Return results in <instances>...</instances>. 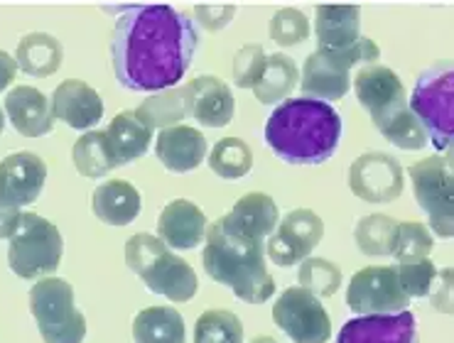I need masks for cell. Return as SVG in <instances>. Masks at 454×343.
<instances>
[{
    "label": "cell",
    "instance_id": "cell-38",
    "mask_svg": "<svg viewBox=\"0 0 454 343\" xmlns=\"http://www.w3.org/2000/svg\"><path fill=\"white\" fill-rule=\"evenodd\" d=\"M398 272V282H401L403 292L411 297V300H423L433 292V285L437 280V268L430 258L415 262H398L395 265Z\"/></svg>",
    "mask_w": 454,
    "mask_h": 343
},
{
    "label": "cell",
    "instance_id": "cell-43",
    "mask_svg": "<svg viewBox=\"0 0 454 343\" xmlns=\"http://www.w3.org/2000/svg\"><path fill=\"white\" fill-rule=\"evenodd\" d=\"M15 74H18V62L12 59L11 54L0 52V91H5L11 86Z\"/></svg>",
    "mask_w": 454,
    "mask_h": 343
},
{
    "label": "cell",
    "instance_id": "cell-30",
    "mask_svg": "<svg viewBox=\"0 0 454 343\" xmlns=\"http://www.w3.org/2000/svg\"><path fill=\"white\" fill-rule=\"evenodd\" d=\"M72 160L76 172L86 179L106 177L111 169L118 167L106 140V130H89L79 137L72 147Z\"/></svg>",
    "mask_w": 454,
    "mask_h": 343
},
{
    "label": "cell",
    "instance_id": "cell-17",
    "mask_svg": "<svg viewBox=\"0 0 454 343\" xmlns=\"http://www.w3.org/2000/svg\"><path fill=\"white\" fill-rule=\"evenodd\" d=\"M52 115L74 130H91L104 118V101L96 89L79 79H67L52 94Z\"/></svg>",
    "mask_w": 454,
    "mask_h": 343
},
{
    "label": "cell",
    "instance_id": "cell-45",
    "mask_svg": "<svg viewBox=\"0 0 454 343\" xmlns=\"http://www.w3.org/2000/svg\"><path fill=\"white\" fill-rule=\"evenodd\" d=\"M3 128H5V111L0 108V133H3Z\"/></svg>",
    "mask_w": 454,
    "mask_h": 343
},
{
    "label": "cell",
    "instance_id": "cell-13",
    "mask_svg": "<svg viewBox=\"0 0 454 343\" xmlns=\"http://www.w3.org/2000/svg\"><path fill=\"white\" fill-rule=\"evenodd\" d=\"M348 189L369 204H391L403 194V167L388 152H366L348 167Z\"/></svg>",
    "mask_w": 454,
    "mask_h": 343
},
{
    "label": "cell",
    "instance_id": "cell-24",
    "mask_svg": "<svg viewBox=\"0 0 454 343\" xmlns=\"http://www.w3.org/2000/svg\"><path fill=\"white\" fill-rule=\"evenodd\" d=\"M315 35L322 50H344L361 37L359 5L327 3L315 15Z\"/></svg>",
    "mask_w": 454,
    "mask_h": 343
},
{
    "label": "cell",
    "instance_id": "cell-7",
    "mask_svg": "<svg viewBox=\"0 0 454 343\" xmlns=\"http://www.w3.org/2000/svg\"><path fill=\"white\" fill-rule=\"evenodd\" d=\"M64 255V240L52 221L37 214H22L11 236L8 262L20 280H43L52 275Z\"/></svg>",
    "mask_w": 454,
    "mask_h": 343
},
{
    "label": "cell",
    "instance_id": "cell-27",
    "mask_svg": "<svg viewBox=\"0 0 454 343\" xmlns=\"http://www.w3.org/2000/svg\"><path fill=\"white\" fill-rule=\"evenodd\" d=\"M187 329L175 307H148L133 319L136 343H184Z\"/></svg>",
    "mask_w": 454,
    "mask_h": 343
},
{
    "label": "cell",
    "instance_id": "cell-4",
    "mask_svg": "<svg viewBox=\"0 0 454 343\" xmlns=\"http://www.w3.org/2000/svg\"><path fill=\"white\" fill-rule=\"evenodd\" d=\"M126 265L153 294H162L169 302H190L200 292V280L190 262L182 261L153 233H136L128 238Z\"/></svg>",
    "mask_w": 454,
    "mask_h": 343
},
{
    "label": "cell",
    "instance_id": "cell-40",
    "mask_svg": "<svg viewBox=\"0 0 454 343\" xmlns=\"http://www.w3.org/2000/svg\"><path fill=\"white\" fill-rule=\"evenodd\" d=\"M194 15L204 30L222 32L236 15V5L231 3H200L194 5Z\"/></svg>",
    "mask_w": 454,
    "mask_h": 343
},
{
    "label": "cell",
    "instance_id": "cell-31",
    "mask_svg": "<svg viewBox=\"0 0 454 343\" xmlns=\"http://www.w3.org/2000/svg\"><path fill=\"white\" fill-rule=\"evenodd\" d=\"M209 167L216 177L243 179L254 169V152L241 137H223L209 150Z\"/></svg>",
    "mask_w": 454,
    "mask_h": 343
},
{
    "label": "cell",
    "instance_id": "cell-5",
    "mask_svg": "<svg viewBox=\"0 0 454 343\" xmlns=\"http://www.w3.org/2000/svg\"><path fill=\"white\" fill-rule=\"evenodd\" d=\"M380 57L379 44L369 37H359L344 50H322L309 54L302 66L300 89L312 101H341L351 91V69L356 64H376Z\"/></svg>",
    "mask_w": 454,
    "mask_h": 343
},
{
    "label": "cell",
    "instance_id": "cell-44",
    "mask_svg": "<svg viewBox=\"0 0 454 343\" xmlns=\"http://www.w3.org/2000/svg\"><path fill=\"white\" fill-rule=\"evenodd\" d=\"M251 343H278L275 339H270V336H258V339H254Z\"/></svg>",
    "mask_w": 454,
    "mask_h": 343
},
{
    "label": "cell",
    "instance_id": "cell-41",
    "mask_svg": "<svg viewBox=\"0 0 454 343\" xmlns=\"http://www.w3.org/2000/svg\"><path fill=\"white\" fill-rule=\"evenodd\" d=\"M427 297H430V302L437 312L452 314V268H444V270L437 272L433 292Z\"/></svg>",
    "mask_w": 454,
    "mask_h": 343
},
{
    "label": "cell",
    "instance_id": "cell-9",
    "mask_svg": "<svg viewBox=\"0 0 454 343\" xmlns=\"http://www.w3.org/2000/svg\"><path fill=\"white\" fill-rule=\"evenodd\" d=\"M412 191L427 214V229L437 238H452L454 233V172L452 157L433 155L411 167Z\"/></svg>",
    "mask_w": 454,
    "mask_h": 343
},
{
    "label": "cell",
    "instance_id": "cell-8",
    "mask_svg": "<svg viewBox=\"0 0 454 343\" xmlns=\"http://www.w3.org/2000/svg\"><path fill=\"white\" fill-rule=\"evenodd\" d=\"M30 312L44 343H82L84 314L76 309L74 287L62 277H43L30 290Z\"/></svg>",
    "mask_w": 454,
    "mask_h": 343
},
{
    "label": "cell",
    "instance_id": "cell-23",
    "mask_svg": "<svg viewBox=\"0 0 454 343\" xmlns=\"http://www.w3.org/2000/svg\"><path fill=\"white\" fill-rule=\"evenodd\" d=\"M91 211H94L96 219L104 221L106 226L123 229L140 216L143 197L126 179H108L94 191Z\"/></svg>",
    "mask_w": 454,
    "mask_h": 343
},
{
    "label": "cell",
    "instance_id": "cell-6",
    "mask_svg": "<svg viewBox=\"0 0 454 343\" xmlns=\"http://www.w3.org/2000/svg\"><path fill=\"white\" fill-rule=\"evenodd\" d=\"M452 91H454V66L452 62H437L418 76L412 89L408 108L423 125L427 143L434 150L447 155L452 147L454 123H452Z\"/></svg>",
    "mask_w": 454,
    "mask_h": 343
},
{
    "label": "cell",
    "instance_id": "cell-32",
    "mask_svg": "<svg viewBox=\"0 0 454 343\" xmlns=\"http://www.w3.org/2000/svg\"><path fill=\"white\" fill-rule=\"evenodd\" d=\"M398 221L386 214H371L356 223L354 238L364 255L369 258H388L393 253V236H395Z\"/></svg>",
    "mask_w": 454,
    "mask_h": 343
},
{
    "label": "cell",
    "instance_id": "cell-33",
    "mask_svg": "<svg viewBox=\"0 0 454 343\" xmlns=\"http://www.w3.org/2000/svg\"><path fill=\"white\" fill-rule=\"evenodd\" d=\"M434 248V238L430 229L420 221H403L395 226L393 236V258L398 262H415L430 258Z\"/></svg>",
    "mask_w": 454,
    "mask_h": 343
},
{
    "label": "cell",
    "instance_id": "cell-21",
    "mask_svg": "<svg viewBox=\"0 0 454 343\" xmlns=\"http://www.w3.org/2000/svg\"><path fill=\"white\" fill-rule=\"evenodd\" d=\"M187 86L190 94V115L204 128H223L231 123L236 101L229 83L216 76H197Z\"/></svg>",
    "mask_w": 454,
    "mask_h": 343
},
{
    "label": "cell",
    "instance_id": "cell-20",
    "mask_svg": "<svg viewBox=\"0 0 454 343\" xmlns=\"http://www.w3.org/2000/svg\"><path fill=\"white\" fill-rule=\"evenodd\" d=\"M207 137L197 128L190 125H172L160 130L155 143V155L165 165V169L175 175H187L204 162L207 157Z\"/></svg>",
    "mask_w": 454,
    "mask_h": 343
},
{
    "label": "cell",
    "instance_id": "cell-35",
    "mask_svg": "<svg viewBox=\"0 0 454 343\" xmlns=\"http://www.w3.org/2000/svg\"><path fill=\"white\" fill-rule=\"evenodd\" d=\"M194 343H243V324L233 312L209 309L197 319Z\"/></svg>",
    "mask_w": 454,
    "mask_h": 343
},
{
    "label": "cell",
    "instance_id": "cell-12",
    "mask_svg": "<svg viewBox=\"0 0 454 343\" xmlns=\"http://www.w3.org/2000/svg\"><path fill=\"white\" fill-rule=\"evenodd\" d=\"M325 238V221L309 208H295L278 223L265 243V255L278 268H293L297 262L309 258Z\"/></svg>",
    "mask_w": 454,
    "mask_h": 343
},
{
    "label": "cell",
    "instance_id": "cell-25",
    "mask_svg": "<svg viewBox=\"0 0 454 343\" xmlns=\"http://www.w3.org/2000/svg\"><path fill=\"white\" fill-rule=\"evenodd\" d=\"M106 140L118 167L140 160L153 145V130L137 118L136 111L118 113L106 128Z\"/></svg>",
    "mask_w": 454,
    "mask_h": 343
},
{
    "label": "cell",
    "instance_id": "cell-36",
    "mask_svg": "<svg viewBox=\"0 0 454 343\" xmlns=\"http://www.w3.org/2000/svg\"><path fill=\"white\" fill-rule=\"evenodd\" d=\"M376 128L380 130V136L398 150H425L427 147V136H425L423 125L412 115L411 108H403L398 113L388 115Z\"/></svg>",
    "mask_w": 454,
    "mask_h": 343
},
{
    "label": "cell",
    "instance_id": "cell-18",
    "mask_svg": "<svg viewBox=\"0 0 454 343\" xmlns=\"http://www.w3.org/2000/svg\"><path fill=\"white\" fill-rule=\"evenodd\" d=\"M207 226L209 221L197 204H192L190 199H175L160 214L158 238L169 250H192L207 238Z\"/></svg>",
    "mask_w": 454,
    "mask_h": 343
},
{
    "label": "cell",
    "instance_id": "cell-37",
    "mask_svg": "<svg viewBox=\"0 0 454 343\" xmlns=\"http://www.w3.org/2000/svg\"><path fill=\"white\" fill-rule=\"evenodd\" d=\"M309 20L302 11L297 8H283L278 11L270 18V25H268V35L275 44L280 47H295V44H302L309 37Z\"/></svg>",
    "mask_w": 454,
    "mask_h": 343
},
{
    "label": "cell",
    "instance_id": "cell-34",
    "mask_svg": "<svg viewBox=\"0 0 454 343\" xmlns=\"http://www.w3.org/2000/svg\"><path fill=\"white\" fill-rule=\"evenodd\" d=\"M300 287L307 292H312L319 300L334 297L341 287V268L329 262L327 258H305L300 262V272H297Z\"/></svg>",
    "mask_w": 454,
    "mask_h": 343
},
{
    "label": "cell",
    "instance_id": "cell-22",
    "mask_svg": "<svg viewBox=\"0 0 454 343\" xmlns=\"http://www.w3.org/2000/svg\"><path fill=\"white\" fill-rule=\"evenodd\" d=\"M12 128L25 137L50 136L54 128L52 105L35 86H15L5 94V108Z\"/></svg>",
    "mask_w": 454,
    "mask_h": 343
},
{
    "label": "cell",
    "instance_id": "cell-19",
    "mask_svg": "<svg viewBox=\"0 0 454 343\" xmlns=\"http://www.w3.org/2000/svg\"><path fill=\"white\" fill-rule=\"evenodd\" d=\"M219 221L223 229L231 230L236 236L265 243V238H270V233L280 223V211H278L273 197L254 191V194L239 199L236 207Z\"/></svg>",
    "mask_w": 454,
    "mask_h": 343
},
{
    "label": "cell",
    "instance_id": "cell-11",
    "mask_svg": "<svg viewBox=\"0 0 454 343\" xmlns=\"http://www.w3.org/2000/svg\"><path fill=\"white\" fill-rule=\"evenodd\" d=\"M273 322L295 343H327L332 339V319L322 300L302 287H287L275 300Z\"/></svg>",
    "mask_w": 454,
    "mask_h": 343
},
{
    "label": "cell",
    "instance_id": "cell-1",
    "mask_svg": "<svg viewBox=\"0 0 454 343\" xmlns=\"http://www.w3.org/2000/svg\"><path fill=\"white\" fill-rule=\"evenodd\" d=\"M200 47L194 22L172 5H137L118 18L111 62L128 91H168L190 69Z\"/></svg>",
    "mask_w": 454,
    "mask_h": 343
},
{
    "label": "cell",
    "instance_id": "cell-10",
    "mask_svg": "<svg viewBox=\"0 0 454 343\" xmlns=\"http://www.w3.org/2000/svg\"><path fill=\"white\" fill-rule=\"evenodd\" d=\"M411 297L403 292L398 272L388 265L359 270L347 287V307L359 316H388L408 312Z\"/></svg>",
    "mask_w": 454,
    "mask_h": 343
},
{
    "label": "cell",
    "instance_id": "cell-15",
    "mask_svg": "<svg viewBox=\"0 0 454 343\" xmlns=\"http://www.w3.org/2000/svg\"><path fill=\"white\" fill-rule=\"evenodd\" d=\"M47 182V165L32 152H15L0 162V194L15 207L35 204Z\"/></svg>",
    "mask_w": 454,
    "mask_h": 343
},
{
    "label": "cell",
    "instance_id": "cell-16",
    "mask_svg": "<svg viewBox=\"0 0 454 343\" xmlns=\"http://www.w3.org/2000/svg\"><path fill=\"white\" fill-rule=\"evenodd\" d=\"M337 343H418V319L412 312L356 316L341 326Z\"/></svg>",
    "mask_w": 454,
    "mask_h": 343
},
{
    "label": "cell",
    "instance_id": "cell-14",
    "mask_svg": "<svg viewBox=\"0 0 454 343\" xmlns=\"http://www.w3.org/2000/svg\"><path fill=\"white\" fill-rule=\"evenodd\" d=\"M354 94L359 98V104L369 111L373 125L408 108V94H405L401 76L383 64H366L361 72H356Z\"/></svg>",
    "mask_w": 454,
    "mask_h": 343
},
{
    "label": "cell",
    "instance_id": "cell-39",
    "mask_svg": "<svg viewBox=\"0 0 454 343\" xmlns=\"http://www.w3.org/2000/svg\"><path fill=\"white\" fill-rule=\"evenodd\" d=\"M268 54L261 44H243L233 57V82L239 89H254L263 74Z\"/></svg>",
    "mask_w": 454,
    "mask_h": 343
},
{
    "label": "cell",
    "instance_id": "cell-28",
    "mask_svg": "<svg viewBox=\"0 0 454 343\" xmlns=\"http://www.w3.org/2000/svg\"><path fill=\"white\" fill-rule=\"evenodd\" d=\"M137 118L148 125L150 130H165L172 125H182L184 118H190V94L187 86H175L168 91L148 96L140 108H136Z\"/></svg>",
    "mask_w": 454,
    "mask_h": 343
},
{
    "label": "cell",
    "instance_id": "cell-26",
    "mask_svg": "<svg viewBox=\"0 0 454 343\" xmlns=\"http://www.w3.org/2000/svg\"><path fill=\"white\" fill-rule=\"evenodd\" d=\"M62 42L52 35H47V32L25 35L18 44V52H15V62L20 66V72L27 74V76H37V79L52 76L62 66Z\"/></svg>",
    "mask_w": 454,
    "mask_h": 343
},
{
    "label": "cell",
    "instance_id": "cell-29",
    "mask_svg": "<svg viewBox=\"0 0 454 343\" xmlns=\"http://www.w3.org/2000/svg\"><path fill=\"white\" fill-rule=\"evenodd\" d=\"M300 83V69L286 54H273L265 59L263 74L254 86V96L263 105L283 104Z\"/></svg>",
    "mask_w": 454,
    "mask_h": 343
},
{
    "label": "cell",
    "instance_id": "cell-42",
    "mask_svg": "<svg viewBox=\"0 0 454 343\" xmlns=\"http://www.w3.org/2000/svg\"><path fill=\"white\" fill-rule=\"evenodd\" d=\"M20 208L0 194V238H11L20 223Z\"/></svg>",
    "mask_w": 454,
    "mask_h": 343
},
{
    "label": "cell",
    "instance_id": "cell-3",
    "mask_svg": "<svg viewBox=\"0 0 454 343\" xmlns=\"http://www.w3.org/2000/svg\"><path fill=\"white\" fill-rule=\"evenodd\" d=\"M201 262L214 282L229 287L246 304H265L275 294L273 275L265 268V243L236 236L222 221L207 226Z\"/></svg>",
    "mask_w": 454,
    "mask_h": 343
},
{
    "label": "cell",
    "instance_id": "cell-2",
    "mask_svg": "<svg viewBox=\"0 0 454 343\" xmlns=\"http://www.w3.org/2000/svg\"><path fill=\"white\" fill-rule=\"evenodd\" d=\"M341 115L312 98H287L265 123V143L287 165H322L337 152Z\"/></svg>",
    "mask_w": 454,
    "mask_h": 343
}]
</instances>
